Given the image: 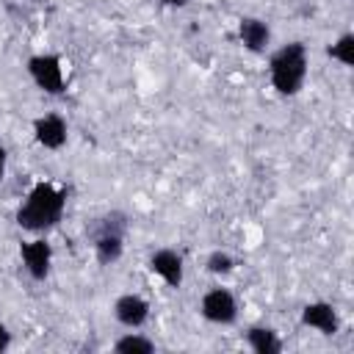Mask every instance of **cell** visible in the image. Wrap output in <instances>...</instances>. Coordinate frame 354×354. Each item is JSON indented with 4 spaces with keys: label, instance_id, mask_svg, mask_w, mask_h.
<instances>
[{
    "label": "cell",
    "instance_id": "cell-7",
    "mask_svg": "<svg viewBox=\"0 0 354 354\" xmlns=\"http://www.w3.org/2000/svg\"><path fill=\"white\" fill-rule=\"evenodd\" d=\"M301 324L304 326H313L318 329L321 335H335L340 329V318H337V310L326 301H313L301 310Z\"/></svg>",
    "mask_w": 354,
    "mask_h": 354
},
{
    "label": "cell",
    "instance_id": "cell-17",
    "mask_svg": "<svg viewBox=\"0 0 354 354\" xmlns=\"http://www.w3.org/2000/svg\"><path fill=\"white\" fill-rule=\"evenodd\" d=\"M8 346H11V332H8V329H6V324L0 321V354H3Z\"/></svg>",
    "mask_w": 354,
    "mask_h": 354
},
{
    "label": "cell",
    "instance_id": "cell-5",
    "mask_svg": "<svg viewBox=\"0 0 354 354\" xmlns=\"http://www.w3.org/2000/svg\"><path fill=\"white\" fill-rule=\"evenodd\" d=\"M19 254H22L25 271H28L33 279H44V277L50 274L53 249H50L47 241H30V243H22V246H19Z\"/></svg>",
    "mask_w": 354,
    "mask_h": 354
},
{
    "label": "cell",
    "instance_id": "cell-11",
    "mask_svg": "<svg viewBox=\"0 0 354 354\" xmlns=\"http://www.w3.org/2000/svg\"><path fill=\"white\" fill-rule=\"evenodd\" d=\"M124 230H127V216L119 213V210H111L100 218H94L88 227H86V235L94 241V238H102V235H119L124 238Z\"/></svg>",
    "mask_w": 354,
    "mask_h": 354
},
{
    "label": "cell",
    "instance_id": "cell-6",
    "mask_svg": "<svg viewBox=\"0 0 354 354\" xmlns=\"http://www.w3.org/2000/svg\"><path fill=\"white\" fill-rule=\"evenodd\" d=\"M113 315H116V321H119L122 326L138 329V326L149 318V304H147L141 296H136V293H124V296L116 299Z\"/></svg>",
    "mask_w": 354,
    "mask_h": 354
},
{
    "label": "cell",
    "instance_id": "cell-14",
    "mask_svg": "<svg viewBox=\"0 0 354 354\" xmlns=\"http://www.w3.org/2000/svg\"><path fill=\"white\" fill-rule=\"evenodd\" d=\"M113 348L119 351V354H152L155 351V343L152 340H147V337H141V335H124V337H119L116 343H113Z\"/></svg>",
    "mask_w": 354,
    "mask_h": 354
},
{
    "label": "cell",
    "instance_id": "cell-1",
    "mask_svg": "<svg viewBox=\"0 0 354 354\" xmlns=\"http://www.w3.org/2000/svg\"><path fill=\"white\" fill-rule=\"evenodd\" d=\"M64 207H66V191L50 183H36L17 210V224L28 232H47L61 221Z\"/></svg>",
    "mask_w": 354,
    "mask_h": 354
},
{
    "label": "cell",
    "instance_id": "cell-19",
    "mask_svg": "<svg viewBox=\"0 0 354 354\" xmlns=\"http://www.w3.org/2000/svg\"><path fill=\"white\" fill-rule=\"evenodd\" d=\"M163 3H166V6H185L188 0H163Z\"/></svg>",
    "mask_w": 354,
    "mask_h": 354
},
{
    "label": "cell",
    "instance_id": "cell-9",
    "mask_svg": "<svg viewBox=\"0 0 354 354\" xmlns=\"http://www.w3.org/2000/svg\"><path fill=\"white\" fill-rule=\"evenodd\" d=\"M33 133H36V141L44 147V149H61L66 144V124L61 116L55 113H47V116H39L33 122Z\"/></svg>",
    "mask_w": 354,
    "mask_h": 354
},
{
    "label": "cell",
    "instance_id": "cell-2",
    "mask_svg": "<svg viewBox=\"0 0 354 354\" xmlns=\"http://www.w3.org/2000/svg\"><path fill=\"white\" fill-rule=\"evenodd\" d=\"M268 72H271V83L279 94H285V97L296 94L304 86V77H307V50H304V44L290 41V44L279 47L271 55Z\"/></svg>",
    "mask_w": 354,
    "mask_h": 354
},
{
    "label": "cell",
    "instance_id": "cell-12",
    "mask_svg": "<svg viewBox=\"0 0 354 354\" xmlns=\"http://www.w3.org/2000/svg\"><path fill=\"white\" fill-rule=\"evenodd\" d=\"M246 340H249L252 351H257V354H279L282 351V340L268 326H252L246 332Z\"/></svg>",
    "mask_w": 354,
    "mask_h": 354
},
{
    "label": "cell",
    "instance_id": "cell-16",
    "mask_svg": "<svg viewBox=\"0 0 354 354\" xmlns=\"http://www.w3.org/2000/svg\"><path fill=\"white\" fill-rule=\"evenodd\" d=\"M205 266H207L210 274H230L235 263H232V257L227 252H210V257H207Z\"/></svg>",
    "mask_w": 354,
    "mask_h": 354
},
{
    "label": "cell",
    "instance_id": "cell-8",
    "mask_svg": "<svg viewBox=\"0 0 354 354\" xmlns=\"http://www.w3.org/2000/svg\"><path fill=\"white\" fill-rule=\"evenodd\" d=\"M149 268L169 285V288H180L183 282V257L174 249H158L149 257Z\"/></svg>",
    "mask_w": 354,
    "mask_h": 354
},
{
    "label": "cell",
    "instance_id": "cell-10",
    "mask_svg": "<svg viewBox=\"0 0 354 354\" xmlns=\"http://www.w3.org/2000/svg\"><path fill=\"white\" fill-rule=\"evenodd\" d=\"M238 36H241V41H243L246 50L263 53L266 44H268V39H271V30H268V25H266L263 19L246 17V19H241V25H238Z\"/></svg>",
    "mask_w": 354,
    "mask_h": 354
},
{
    "label": "cell",
    "instance_id": "cell-3",
    "mask_svg": "<svg viewBox=\"0 0 354 354\" xmlns=\"http://www.w3.org/2000/svg\"><path fill=\"white\" fill-rule=\"evenodd\" d=\"M28 72L41 91H47V94L64 91V69H61V61L55 55H33L28 61Z\"/></svg>",
    "mask_w": 354,
    "mask_h": 354
},
{
    "label": "cell",
    "instance_id": "cell-18",
    "mask_svg": "<svg viewBox=\"0 0 354 354\" xmlns=\"http://www.w3.org/2000/svg\"><path fill=\"white\" fill-rule=\"evenodd\" d=\"M6 158H8V155H6V149L0 147V180H3V174H6Z\"/></svg>",
    "mask_w": 354,
    "mask_h": 354
},
{
    "label": "cell",
    "instance_id": "cell-15",
    "mask_svg": "<svg viewBox=\"0 0 354 354\" xmlns=\"http://www.w3.org/2000/svg\"><path fill=\"white\" fill-rule=\"evenodd\" d=\"M329 55H332V58H337L340 64L351 66V64H354V36H351V33L340 36V39L329 47Z\"/></svg>",
    "mask_w": 354,
    "mask_h": 354
},
{
    "label": "cell",
    "instance_id": "cell-4",
    "mask_svg": "<svg viewBox=\"0 0 354 354\" xmlns=\"http://www.w3.org/2000/svg\"><path fill=\"white\" fill-rule=\"evenodd\" d=\"M199 307H202V315L207 321H213V324H232L238 318V304H235L232 293L224 290V288L207 290L202 296V304Z\"/></svg>",
    "mask_w": 354,
    "mask_h": 354
},
{
    "label": "cell",
    "instance_id": "cell-13",
    "mask_svg": "<svg viewBox=\"0 0 354 354\" xmlns=\"http://www.w3.org/2000/svg\"><path fill=\"white\" fill-rule=\"evenodd\" d=\"M122 241L119 235H102V238H94V254H97V263L100 266H111L122 257Z\"/></svg>",
    "mask_w": 354,
    "mask_h": 354
}]
</instances>
